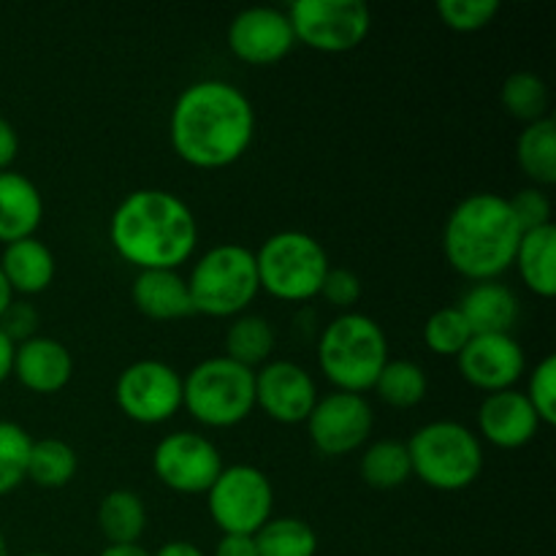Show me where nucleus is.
I'll return each mask as SVG.
<instances>
[{
    "mask_svg": "<svg viewBox=\"0 0 556 556\" xmlns=\"http://www.w3.org/2000/svg\"><path fill=\"white\" fill-rule=\"evenodd\" d=\"M253 139V101L226 79H199L188 85L168 114L172 150L179 161L204 172L242 161Z\"/></svg>",
    "mask_w": 556,
    "mask_h": 556,
    "instance_id": "f257e3e1",
    "label": "nucleus"
},
{
    "mask_svg": "<svg viewBox=\"0 0 556 556\" xmlns=\"http://www.w3.org/2000/svg\"><path fill=\"white\" fill-rule=\"evenodd\" d=\"M109 242L125 264L139 271H179L199 248V223L188 201L172 190L139 188L114 206Z\"/></svg>",
    "mask_w": 556,
    "mask_h": 556,
    "instance_id": "f03ea898",
    "label": "nucleus"
},
{
    "mask_svg": "<svg viewBox=\"0 0 556 556\" xmlns=\"http://www.w3.org/2000/svg\"><path fill=\"white\" fill-rule=\"evenodd\" d=\"M521 228L505 195L470 193L448 212L443 253L451 269L470 282L500 280L514 266Z\"/></svg>",
    "mask_w": 556,
    "mask_h": 556,
    "instance_id": "7ed1b4c3",
    "label": "nucleus"
},
{
    "mask_svg": "<svg viewBox=\"0 0 556 556\" xmlns=\"http://www.w3.org/2000/svg\"><path fill=\"white\" fill-rule=\"evenodd\" d=\"M389 362V337L383 326L364 313H340L318 337V367L334 391H372Z\"/></svg>",
    "mask_w": 556,
    "mask_h": 556,
    "instance_id": "20e7f679",
    "label": "nucleus"
},
{
    "mask_svg": "<svg viewBox=\"0 0 556 556\" xmlns=\"http://www.w3.org/2000/svg\"><path fill=\"white\" fill-rule=\"evenodd\" d=\"M413 478L434 492H462L483 472V443L459 421H429L407 440Z\"/></svg>",
    "mask_w": 556,
    "mask_h": 556,
    "instance_id": "39448f33",
    "label": "nucleus"
},
{
    "mask_svg": "<svg viewBox=\"0 0 556 556\" xmlns=\"http://www.w3.org/2000/svg\"><path fill=\"white\" fill-rule=\"evenodd\" d=\"M188 280L193 313L206 318H237L248 313L261 293L255 253L244 244H215L199 255Z\"/></svg>",
    "mask_w": 556,
    "mask_h": 556,
    "instance_id": "423d86ee",
    "label": "nucleus"
},
{
    "mask_svg": "<svg viewBox=\"0 0 556 556\" xmlns=\"http://www.w3.org/2000/svg\"><path fill=\"white\" fill-rule=\"evenodd\" d=\"M261 291L277 302L302 304L320 293L326 271L331 269L324 244L307 231H277L255 250Z\"/></svg>",
    "mask_w": 556,
    "mask_h": 556,
    "instance_id": "0eeeda50",
    "label": "nucleus"
},
{
    "mask_svg": "<svg viewBox=\"0 0 556 556\" xmlns=\"http://www.w3.org/2000/svg\"><path fill=\"white\" fill-rule=\"evenodd\" d=\"M182 407L206 429H231L255 410V372L226 356L195 364L182 378Z\"/></svg>",
    "mask_w": 556,
    "mask_h": 556,
    "instance_id": "6e6552de",
    "label": "nucleus"
},
{
    "mask_svg": "<svg viewBox=\"0 0 556 556\" xmlns=\"http://www.w3.org/2000/svg\"><path fill=\"white\" fill-rule=\"evenodd\" d=\"M206 510L223 535H255L275 514V486L253 465L223 467L206 492Z\"/></svg>",
    "mask_w": 556,
    "mask_h": 556,
    "instance_id": "1a4fd4ad",
    "label": "nucleus"
},
{
    "mask_svg": "<svg viewBox=\"0 0 556 556\" xmlns=\"http://www.w3.org/2000/svg\"><path fill=\"white\" fill-rule=\"evenodd\" d=\"M286 14L296 43L324 54L353 52L372 30V11L362 0H296Z\"/></svg>",
    "mask_w": 556,
    "mask_h": 556,
    "instance_id": "9d476101",
    "label": "nucleus"
},
{
    "mask_svg": "<svg viewBox=\"0 0 556 556\" xmlns=\"http://www.w3.org/2000/svg\"><path fill=\"white\" fill-rule=\"evenodd\" d=\"M119 413L141 427H161L182 410V375L161 358H139L114 383Z\"/></svg>",
    "mask_w": 556,
    "mask_h": 556,
    "instance_id": "9b49d317",
    "label": "nucleus"
},
{
    "mask_svg": "<svg viewBox=\"0 0 556 556\" xmlns=\"http://www.w3.org/2000/svg\"><path fill=\"white\" fill-rule=\"evenodd\" d=\"M223 467L217 445L199 432L179 429L157 440L152 451V472L177 494H206Z\"/></svg>",
    "mask_w": 556,
    "mask_h": 556,
    "instance_id": "f8f14e48",
    "label": "nucleus"
},
{
    "mask_svg": "<svg viewBox=\"0 0 556 556\" xmlns=\"http://www.w3.org/2000/svg\"><path fill=\"white\" fill-rule=\"evenodd\" d=\"M309 443L324 456H348L372 438L375 413L364 394L331 391L318 396L307 421Z\"/></svg>",
    "mask_w": 556,
    "mask_h": 556,
    "instance_id": "ddd939ff",
    "label": "nucleus"
},
{
    "mask_svg": "<svg viewBox=\"0 0 556 556\" xmlns=\"http://www.w3.org/2000/svg\"><path fill=\"white\" fill-rule=\"evenodd\" d=\"M296 47L291 20L282 9L250 5L239 11L228 25V49L244 65L266 68L277 65Z\"/></svg>",
    "mask_w": 556,
    "mask_h": 556,
    "instance_id": "4468645a",
    "label": "nucleus"
},
{
    "mask_svg": "<svg viewBox=\"0 0 556 556\" xmlns=\"http://www.w3.org/2000/svg\"><path fill=\"white\" fill-rule=\"evenodd\" d=\"M318 402L315 378L296 362L271 358L255 369V407L264 410L271 421L304 424Z\"/></svg>",
    "mask_w": 556,
    "mask_h": 556,
    "instance_id": "2eb2a0df",
    "label": "nucleus"
},
{
    "mask_svg": "<svg viewBox=\"0 0 556 556\" xmlns=\"http://www.w3.org/2000/svg\"><path fill=\"white\" fill-rule=\"evenodd\" d=\"M459 375L483 394L516 389L527 369V353L514 334H472L456 356Z\"/></svg>",
    "mask_w": 556,
    "mask_h": 556,
    "instance_id": "dca6fc26",
    "label": "nucleus"
},
{
    "mask_svg": "<svg viewBox=\"0 0 556 556\" xmlns=\"http://www.w3.org/2000/svg\"><path fill=\"white\" fill-rule=\"evenodd\" d=\"M541 418L530 405L525 391H497L483 396L478 407V438L492 443L494 448L516 451L530 445L541 432Z\"/></svg>",
    "mask_w": 556,
    "mask_h": 556,
    "instance_id": "f3484780",
    "label": "nucleus"
},
{
    "mask_svg": "<svg viewBox=\"0 0 556 556\" xmlns=\"http://www.w3.org/2000/svg\"><path fill=\"white\" fill-rule=\"evenodd\" d=\"M11 375L33 394H60L74 378V356L54 337L36 334L33 340L16 345Z\"/></svg>",
    "mask_w": 556,
    "mask_h": 556,
    "instance_id": "a211bd4d",
    "label": "nucleus"
},
{
    "mask_svg": "<svg viewBox=\"0 0 556 556\" xmlns=\"http://www.w3.org/2000/svg\"><path fill=\"white\" fill-rule=\"evenodd\" d=\"M130 302L150 320H182L193 315L188 280L174 269L136 271L130 286Z\"/></svg>",
    "mask_w": 556,
    "mask_h": 556,
    "instance_id": "6ab92c4d",
    "label": "nucleus"
},
{
    "mask_svg": "<svg viewBox=\"0 0 556 556\" xmlns=\"http://www.w3.org/2000/svg\"><path fill=\"white\" fill-rule=\"evenodd\" d=\"M456 307L462 309L472 334H514L521 315L519 296L500 280L472 282Z\"/></svg>",
    "mask_w": 556,
    "mask_h": 556,
    "instance_id": "aec40b11",
    "label": "nucleus"
},
{
    "mask_svg": "<svg viewBox=\"0 0 556 556\" xmlns=\"http://www.w3.org/2000/svg\"><path fill=\"white\" fill-rule=\"evenodd\" d=\"M43 220V195L25 174L0 172V242L11 244L36 237Z\"/></svg>",
    "mask_w": 556,
    "mask_h": 556,
    "instance_id": "412c9836",
    "label": "nucleus"
},
{
    "mask_svg": "<svg viewBox=\"0 0 556 556\" xmlns=\"http://www.w3.org/2000/svg\"><path fill=\"white\" fill-rule=\"evenodd\" d=\"M0 271L11 291L22 296H38L47 291L58 275V261L54 253L36 237L20 239V242L3 244L0 255Z\"/></svg>",
    "mask_w": 556,
    "mask_h": 556,
    "instance_id": "4be33fe9",
    "label": "nucleus"
},
{
    "mask_svg": "<svg viewBox=\"0 0 556 556\" xmlns=\"http://www.w3.org/2000/svg\"><path fill=\"white\" fill-rule=\"evenodd\" d=\"M514 266L521 282L535 296L554 299L556 293V226H541L525 231L516 248Z\"/></svg>",
    "mask_w": 556,
    "mask_h": 556,
    "instance_id": "5701e85b",
    "label": "nucleus"
},
{
    "mask_svg": "<svg viewBox=\"0 0 556 556\" xmlns=\"http://www.w3.org/2000/svg\"><path fill=\"white\" fill-rule=\"evenodd\" d=\"M96 519L106 546H136L147 532L144 500L130 489H112L103 494Z\"/></svg>",
    "mask_w": 556,
    "mask_h": 556,
    "instance_id": "b1692460",
    "label": "nucleus"
},
{
    "mask_svg": "<svg viewBox=\"0 0 556 556\" xmlns=\"http://www.w3.org/2000/svg\"><path fill=\"white\" fill-rule=\"evenodd\" d=\"M275 326L258 313H242L237 318H231L226 329V353L223 356L231 358V362L242 364L248 369L264 367L266 362H271V353H275Z\"/></svg>",
    "mask_w": 556,
    "mask_h": 556,
    "instance_id": "393cba45",
    "label": "nucleus"
},
{
    "mask_svg": "<svg viewBox=\"0 0 556 556\" xmlns=\"http://www.w3.org/2000/svg\"><path fill=\"white\" fill-rule=\"evenodd\" d=\"M516 161L535 188H548L556 182V123L543 117L525 125L516 141Z\"/></svg>",
    "mask_w": 556,
    "mask_h": 556,
    "instance_id": "a878e982",
    "label": "nucleus"
},
{
    "mask_svg": "<svg viewBox=\"0 0 556 556\" xmlns=\"http://www.w3.org/2000/svg\"><path fill=\"white\" fill-rule=\"evenodd\" d=\"M358 472L367 486L378 489V492H391L400 489L413 478L410 470V454L402 440L383 438L375 440L364 448L362 462H358Z\"/></svg>",
    "mask_w": 556,
    "mask_h": 556,
    "instance_id": "bb28decb",
    "label": "nucleus"
},
{
    "mask_svg": "<svg viewBox=\"0 0 556 556\" xmlns=\"http://www.w3.org/2000/svg\"><path fill=\"white\" fill-rule=\"evenodd\" d=\"M372 391L380 396L383 405L394 407V410H410V407H418L427 400V369L418 362H410V358H389L386 367L380 369Z\"/></svg>",
    "mask_w": 556,
    "mask_h": 556,
    "instance_id": "cd10ccee",
    "label": "nucleus"
},
{
    "mask_svg": "<svg viewBox=\"0 0 556 556\" xmlns=\"http://www.w3.org/2000/svg\"><path fill=\"white\" fill-rule=\"evenodd\" d=\"M76 470H79V456H76L74 445L58 438L33 440L27 481L41 489H63L74 481Z\"/></svg>",
    "mask_w": 556,
    "mask_h": 556,
    "instance_id": "c85d7f7f",
    "label": "nucleus"
},
{
    "mask_svg": "<svg viewBox=\"0 0 556 556\" xmlns=\"http://www.w3.org/2000/svg\"><path fill=\"white\" fill-rule=\"evenodd\" d=\"M258 556H315L318 554V532L313 525L296 516H271L255 532Z\"/></svg>",
    "mask_w": 556,
    "mask_h": 556,
    "instance_id": "c756f323",
    "label": "nucleus"
},
{
    "mask_svg": "<svg viewBox=\"0 0 556 556\" xmlns=\"http://www.w3.org/2000/svg\"><path fill=\"white\" fill-rule=\"evenodd\" d=\"M500 103L505 112L519 123L530 125L538 119L548 117V106H552V96H548V85L532 71H516L503 81L500 90Z\"/></svg>",
    "mask_w": 556,
    "mask_h": 556,
    "instance_id": "7c9ffc66",
    "label": "nucleus"
},
{
    "mask_svg": "<svg viewBox=\"0 0 556 556\" xmlns=\"http://www.w3.org/2000/svg\"><path fill=\"white\" fill-rule=\"evenodd\" d=\"M33 438L14 421H0V497L11 494L27 481Z\"/></svg>",
    "mask_w": 556,
    "mask_h": 556,
    "instance_id": "2f4dec72",
    "label": "nucleus"
},
{
    "mask_svg": "<svg viewBox=\"0 0 556 556\" xmlns=\"http://www.w3.org/2000/svg\"><path fill=\"white\" fill-rule=\"evenodd\" d=\"M470 340L472 331L459 307L438 309V313L429 315L427 326H424V342L434 356L456 358Z\"/></svg>",
    "mask_w": 556,
    "mask_h": 556,
    "instance_id": "473e14b6",
    "label": "nucleus"
},
{
    "mask_svg": "<svg viewBox=\"0 0 556 556\" xmlns=\"http://www.w3.org/2000/svg\"><path fill=\"white\" fill-rule=\"evenodd\" d=\"M500 0H440L438 16L448 30L478 33L500 14Z\"/></svg>",
    "mask_w": 556,
    "mask_h": 556,
    "instance_id": "72a5a7b5",
    "label": "nucleus"
},
{
    "mask_svg": "<svg viewBox=\"0 0 556 556\" xmlns=\"http://www.w3.org/2000/svg\"><path fill=\"white\" fill-rule=\"evenodd\" d=\"M527 400L535 407L538 418L543 427H554L556 424V356H543L535 364L530 375V386H527Z\"/></svg>",
    "mask_w": 556,
    "mask_h": 556,
    "instance_id": "f704fd0d",
    "label": "nucleus"
},
{
    "mask_svg": "<svg viewBox=\"0 0 556 556\" xmlns=\"http://www.w3.org/2000/svg\"><path fill=\"white\" fill-rule=\"evenodd\" d=\"M510 212H514L516 223H519L521 231H532V228L552 226V199L543 188H521L514 199H508Z\"/></svg>",
    "mask_w": 556,
    "mask_h": 556,
    "instance_id": "c9c22d12",
    "label": "nucleus"
},
{
    "mask_svg": "<svg viewBox=\"0 0 556 556\" xmlns=\"http://www.w3.org/2000/svg\"><path fill=\"white\" fill-rule=\"evenodd\" d=\"M362 293V277H358L356 271L342 269V266L334 269V266H331V269L326 271V280L324 286H320L318 296H324L331 307L342 309V313H353V307L358 304Z\"/></svg>",
    "mask_w": 556,
    "mask_h": 556,
    "instance_id": "e433bc0d",
    "label": "nucleus"
},
{
    "mask_svg": "<svg viewBox=\"0 0 556 556\" xmlns=\"http://www.w3.org/2000/svg\"><path fill=\"white\" fill-rule=\"evenodd\" d=\"M0 329L14 345L33 340L38 331V309L30 302H11L9 309L0 315Z\"/></svg>",
    "mask_w": 556,
    "mask_h": 556,
    "instance_id": "4c0bfd02",
    "label": "nucleus"
},
{
    "mask_svg": "<svg viewBox=\"0 0 556 556\" xmlns=\"http://www.w3.org/2000/svg\"><path fill=\"white\" fill-rule=\"evenodd\" d=\"M212 556H258L253 535H220Z\"/></svg>",
    "mask_w": 556,
    "mask_h": 556,
    "instance_id": "58836bf2",
    "label": "nucleus"
},
{
    "mask_svg": "<svg viewBox=\"0 0 556 556\" xmlns=\"http://www.w3.org/2000/svg\"><path fill=\"white\" fill-rule=\"evenodd\" d=\"M20 152V136L5 117H0V172H9Z\"/></svg>",
    "mask_w": 556,
    "mask_h": 556,
    "instance_id": "ea45409f",
    "label": "nucleus"
},
{
    "mask_svg": "<svg viewBox=\"0 0 556 556\" xmlns=\"http://www.w3.org/2000/svg\"><path fill=\"white\" fill-rule=\"evenodd\" d=\"M14 351L16 345L5 337V331L0 329V383L11 378V369H14Z\"/></svg>",
    "mask_w": 556,
    "mask_h": 556,
    "instance_id": "a19ab883",
    "label": "nucleus"
},
{
    "mask_svg": "<svg viewBox=\"0 0 556 556\" xmlns=\"http://www.w3.org/2000/svg\"><path fill=\"white\" fill-rule=\"evenodd\" d=\"M152 556H206V554L190 541H168L166 546L157 548V552Z\"/></svg>",
    "mask_w": 556,
    "mask_h": 556,
    "instance_id": "79ce46f5",
    "label": "nucleus"
},
{
    "mask_svg": "<svg viewBox=\"0 0 556 556\" xmlns=\"http://www.w3.org/2000/svg\"><path fill=\"white\" fill-rule=\"evenodd\" d=\"M98 556H152L141 543L136 546H106Z\"/></svg>",
    "mask_w": 556,
    "mask_h": 556,
    "instance_id": "37998d69",
    "label": "nucleus"
},
{
    "mask_svg": "<svg viewBox=\"0 0 556 556\" xmlns=\"http://www.w3.org/2000/svg\"><path fill=\"white\" fill-rule=\"evenodd\" d=\"M11 302H14V291H11V286L5 282V277H3V271H0V315L9 309Z\"/></svg>",
    "mask_w": 556,
    "mask_h": 556,
    "instance_id": "c03bdc74",
    "label": "nucleus"
},
{
    "mask_svg": "<svg viewBox=\"0 0 556 556\" xmlns=\"http://www.w3.org/2000/svg\"><path fill=\"white\" fill-rule=\"evenodd\" d=\"M0 556H11V554H9V543H5L3 532H0Z\"/></svg>",
    "mask_w": 556,
    "mask_h": 556,
    "instance_id": "a18cd8bd",
    "label": "nucleus"
},
{
    "mask_svg": "<svg viewBox=\"0 0 556 556\" xmlns=\"http://www.w3.org/2000/svg\"><path fill=\"white\" fill-rule=\"evenodd\" d=\"M22 556H52V554H43V552H33V554H22Z\"/></svg>",
    "mask_w": 556,
    "mask_h": 556,
    "instance_id": "49530a36",
    "label": "nucleus"
}]
</instances>
